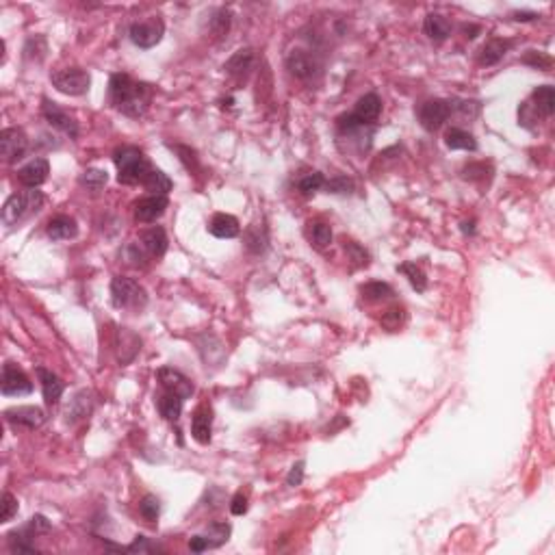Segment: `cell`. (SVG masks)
<instances>
[{
	"label": "cell",
	"instance_id": "obj_21",
	"mask_svg": "<svg viewBox=\"0 0 555 555\" xmlns=\"http://www.w3.org/2000/svg\"><path fill=\"white\" fill-rule=\"evenodd\" d=\"M254 61H256L254 50L252 48H241V50H237L230 56V59L226 61L224 69H226L228 74H232V76H246L250 69H252Z\"/></svg>",
	"mask_w": 555,
	"mask_h": 555
},
{
	"label": "cell",
	"instance_id": "obj_46",
	"mask_svg": "<svg viewBox=\"0 0 555 555\" xmlns=\"http://www.w3.org/2000/svg\"><path fill=\"white\" fill-rule=\"evenodd\" d=\"M189 549H191V551H195V553H202V551H206V549H208V543H206L204 534H200V536H193V538L189 540Z\"/></svg>",
	"mask_w": 555,
	"mask_h": 555
},
{
	"label": "cell",
	"instance_id": "obj_22",
	"mask_svg": "<svg viewBox=\"0 0 555 555\" xmlns=\"http://www.w3.org/2000/svg\"><path fill=\"white\" fill-rule=\"evenodd\" d=\"M78 235V226L72 217L67 215H56L48 221V237L52 241H65L74 239Z\"/></svg>",
	"mask_w": 555,
	"mask_h": 555
},
{
	"label": "cell",
	"instance_id": "obj_42",
	"mask_svg": "<svg viewBox=\"0 0 555 555\" xmlns=\"http://www.w3.org/2000/svg\"><path fill=\"white\" fill-rule=\"evenodd\" d=\"M345 250H347V254L351 256V261H353L356 265H367V263H369V254H367V250L360 248L358 243H353V241L345 243Z\"/></svg>",
	"mask_w": 555,
	"mask_h": 555
},
{
	"label": "cell",
	"instance_id": "obj_6",
	"mask_svg": "<svg viewBox=\"0 0 555 555\" xmlns=\"http://www.w3.org/2000/svg\"><path fill=\"white\" fill-rule=\"evenodd\" d=\"M0 391L7 397H22L33 393V382L22 371L18 364L7 362L3 367V382H0Z\"/></svg>",
	"mask_w": 555,
	"mask_h": 555
},
{
	"label": "cell",
	"instance_id": "obj_37",
	"mask_svg": "<svg viewBox=\"0 0 555 555\" xmlns=\"http://www.w3.org/2000/svg\"><path fill=\"white\" fill-rule=\"evenodd\" d=\"M523 63L525 65H532V67H538V69H549L553 65V59L547 54V52H536V50H530L527 54L523 56Z\"/></svg>",
	"mask_w": 555,
	"mask_h": 555
},
{
	"label": "cell",
	"instance_id": "obj_16",
	"mask_svg": "<svg viewBox=\"0 0 555 555\" xmlns=\"http://www.w3.org/2000/svg\"><path fill=\"white\" fill-rule=\"evenodd\" d=\"M50 174V165L46 159H33L31 163H26L20 172H18V180L28 189H37L39 184H44L48 180Z\"/></svg>",
	"mask_w": 555,
	"mask_h": 555
},
{
	"label": "cell",
	"instance_id": "obj_7",
	"mask_svg": "<svg viewBox=\"0 0 555 555\" xmlns=\"http://www.w3.org/2000/svg\"><path fill=\"white\" fill-rule=\"evenodd\" d=\"M28 150V137L22 128H5L0 133V154L7 163H16Z\"/></svg>",
	"mask_w": 555,
	"mask_h": 555
},
{
	"label": "cell",
	"instance_id": "obj_30",
	"mask_svg": "<svg viewBox=\"0 0 555 555\" xmlns=\"http://www.w3.org/2000/svg\"><path fill=\"white\" fill-rule=\"evenodd\" d=\"M107 180H109V176H107L105 169L91 167V169H85V172L80 174V184L89 191H100L107 184Z\"/></svg>",
	"mask_w": 555,
	"mask_h": 555
},
{
	"label": "cell",
	"instance_id": "obj_45",
	"mask_svg": "<svg viewBox=\"0 0 555 555\" xmlns=\"http://www.w3.org/2000/svg\"><path fill=\"white\" fill-rule=\"evenodd\" d=\"M451 109H458L460 113H464V116H477V111H479V102H455L451 105Z\"/></svg>",
	"mask_w": 555,
	"mask_h": 555
},
{
	"label": "cell",
	"instance_id": "obj_1",
	"mask_svg": "<svg viewBox=\"0 0 555 555\" xmlns=\"http://www.w3.org/2000/svg\"><path fill=\"white\" fill-rule=\"evenodd\" d=\"M111 105L128 118H139L148 111L152 91L148 85L135 83L128 74H113L109 83Z\"/></svg>",
	"mask_w": 555,
	"mask_h": 555
},
{
	"label": "cell",
	"instance_id": "obj_39",
	"mask_svg": "<svg viewBox=\"0 0 555 555\" xmlns=\"http://www.w3.org/2000/svg\"><path fill=\"white\" fill-rule=\"evenodd\" d=\"M402 319H404V310L400 306H395V308L387 310V315L382 317V325L387 330H397L402 325Z\"/></svg>",
	"mask_w": 555,
	"mask_h": 555
},
{
	"label": "cell",
	"instance_id": "obj_44",
	"mask_svg": "<svg viewBox=\"0 0 555 555\" xmlns=\"http://www.w3.org/2000/svg\"><path fill=\"white\" fill-rule=\"evenodd\" d=\"M302 479H304V462H297V464H293L291 473L287 475V483L289 486H300Z\"/></svg>",
	"mask_w": 555,
	"mask_h": 555
},
{
	"label": "cell",
	"instance_id": "obj_4",
	"mask_svg": "<svg viewBox=\"0 0 555 555\" xmlns=\"http://www.w3.org/2000/svg\"><path fill=\"white\" fill-rule=\"evenodd\" d=\"M111 300L116 308H141L146 306L148 297L139 282H135L133 278L118 276L111 282Z\"/></svg>",
	"mask_w": 555,
	"mask_h": 555
},
{
	"label": "cell",
	"instance_id": "obj_35",
	"mask_svg": "<svg viewBox=\"0 0 555 555\" xmlns=\"http://www.w3.org/2000/svg\"><path fill=\"white\" fill-rule=\"evenodd\" d=\"M323 184H325L323 174H319V172H308V174H304L300 180H297V189H300L304 195H310V193L319 191V189L323 187Z\"/></svg>",
	"mask_w": 555,
	"mask_h": 555
},
{
	"label": "cell",
	"instance_id": "obj_12",
	"mask_svg": "<svg viewBox=\"0 0 555 555\" xmlns=\"http://www.w3.org/2000/svg\"><path fill=\"white\" fill-rule=\"evenodd\" d=\"M5 419L13 425H22V428L35 430L46 423V412L37 406H18V408H9L5 412Z\"/></svg>",
	"mask_w": 555,
	"mask_h": 555
},
{
	"label": "cell",
	"instance_id": "obj_31",
	"mask_svg": "<svg viewBox=\"0 0 555 555\" xmlns=\"http://www.w3.org/2000/svg\"><path fill=\"white\" fill-rule=\"evenodd\" d=\"M362 297L369 302H382V300H387V297L393 295V289L389 287V284H384V282H367L364 287L360 289Z\"/></svg>",
	"mask_w": 555,
	"mask_h": 555
},
{
	"label": "cell",
	"instance_id": "obj_20",
	"mask_svg": "<svg viewBox=\"0 0 555 555\" xmlns=\"http://www.w3.org/2000/svg\"><path fill=\"white\" fill-rule=\"evenodd\" d=\"M208 232L217 239H235L241 232V224L237 217L226 215V213H217L208 224Z\"/></svg>",
	"mask_w": 555,
	"mask_h": 555
},
{
	"label": "cell",
	"instance_id": "obj_40",
	"mask_svg": "<svg viewBox=\"0 0 555 555\" xmlns=\"http://www.w3.org/2000/svg\"><path fill=\"white\" fill-rule=\"evenodd\" d=\"M323 187L328 189L330 193H349V191H353V182L349 178H345V176H336L330 182H325Z\"/></svg>",
	"mask_w": 555,
	"mask_h": 555
},
{
	"label": "cell",
	"instance_id": "obj_15",
	"mask_svg": "<svg viewBox=\"0 0 555 555\" xmlns=\"http://www.w3.org/2000/svg\"><path fill=\"white\" fill-rule=\"evenodd\" d=\"M382 113V100L378 94H364L358 102H356V109L349 113V116L358 122L360 126L373 124Z\"/></svg>",
	"mask_w": 555,
	"mask_h": 555
},
{
	"label": "cell",
	"instance_id": "obj_28",
	"mask_svg": "<svg viewBox=\"0 0 555 555\" xmlns=\"http://www.w3.org/2000/svg\"><path fill=\"white\" fill-rule=\"evenodd\" d=\"M144 187L150 191V195H167L172 191V180L161 169H150L144 180Z\"/></svg>",
	"mask_w": 555,
	"mask_h": 555
},
{
	"label": "cell",
	"instance_id": "obj_47",
	"mask_svg": "<svg viewBox=\"0 0 555 555\" xmlns=\"http://www.w3.org/2000/svg\"><path fill=\"white\" fill-rule=\"evenodd\" d=\"M152 547L148 545V538L146 536H137L135 543L131 547H126V551H150Z\"/></svg>",
	"mask_w": 555,
	"mask_h": 555
},
{
	"label": "cell",
	"instance_id": "obj_23",
	"mask_svg": "<svg viewBox=\"0 0 555 555\" xmlns=\"http://www.w3.org/2000/svg\"><path fill=\"white\" fill-rule=\"evenodd\" d=\"M510 48H512V41L501 39V37H494V39H490L488 44L479 50V63L481 65H494V63H499L503 56L508 54Z\"/></svg>",
	"mask_w": 555,
	"mask_h": 555
},
{
	"label": "cell",
	"instance_id": "obj_33",
	"mask_svg": "<svg viewBox=\"0 0 555 555\" xmlns=\"http://www.w3.org/2000/svg\"><path fill=\"white\" fill-rule=\"evenodd\" d=\"M246 246L254 254H261L267 248V235H265V230H263L261 226L254 224V226L248 228V232H246Z\"/></svg>",
	"mask_w": 555,
	"mask_h": 555
},
{
	"label": "cell",
	"instance_id": "obj_5",
	"mask_svg": "<svg viewBox=\"0 0 555 555\" xmlns=\"http://www.w3.org/2000/svg\"><path fill=\"white\" fill-rule=\"evenodd\" d=\"M50 80L56 89L67 96H83L89 89L91 76L80 67H67V69H56L50 74Z\"/></svg>",
	"mask_w": 555,
	"mask_h": 555
},
{
	"label": "cell",
	"instance_id": "obj_11",
	"mask_svg": "<svg viewBox=\"0 0 555 555\" xmlns=\"http://www.w3.org/2000/svg\"><path fill=\"white\" fill-rule=\"evenodd\" d=\"M159 382H161V387L167 393H174V395L182 397V400H189V397L193 395V391H195L193 382L174 367H163L159 371Z\"/></svg>",
	"mask_w": 555,
	"mask_h": 555
},
{
	"label": "cell",
	"instance_id": "obj_18",
	"mask_svg": "<svg viewBox=\"0 0 555 555\" xmlns=\"http://www.w3.org/2000/svg\"><path fill=\"white\" fill-rule=\"evenodd\" d=\"M141 248L146 250L148 256H154V259H161V256L167 252V235L161 226L148 228V230L141 232Z\"/></svg>",
	"mask_w": 555,
	"mask_h": 555
},
{
	"label": "cell",
	"instance_id": "obj_27",
	"mask_svg": "<svg viewBox=\"0 0 555 555\" xmlns=\"http://www.w3.org/2000/svg\"><path fill=\"white\" fill-rule=\"evenodd\" d=\"M182 397L174 395V393H163L159 397V412L165 421H178L180 419V412H182Z\"/></svg>",
	"mask_w": 555,
	"mask_h": 555
},
{
	"label": "cell",
	"instance_id": "obj_32",
	"mask_svg": "<svg viewBox=\"0 0 555 555\" xmlns=\"http://www.w3.org/2000/svg\"><path fill=\"white\" fill-rule=\"evenodd\" d=\"M400 272L408 276L410 284H412V287H415L419 293H423L425 289H428V278H425L423 269L417 267V263H404V265H400Z\"/></svg>",
	"mask_w": 555,
	"mask_h": 555
},
{
	"label": "cell",
	"instance_id": "obj_10",
	"mask_svg": "<svg viewBox=\"0 0 555 555\" xmlns=\"http://www.w3.org/2000/svg\"><path fill=\"white\" fill-rule=\"evenodd\" d=\"M41 113H44V118L50 126L54 128H59L61 133L69 135L72 139L78 137V122L69 116L67 111H63L56 102H50V100H44V105H41Z\"/></svg>",
	"mask_w": 555,
	"mask_h": 555
},
{
	"label": "cell",
	"instance_id": "obj_48",
	"mask_svg": "<svg viewBox=\"0 0 555 555\" xmlns=\"http://www.w3.org/2000/svg\"><path fill=\"white\" fill-rule=\"evenodd\" d=\"M536 18H538V13H532V11H530V13H521V11L514 13V20H516V22H532V20H536Z\"/></svg>",
	"mask_w": 555,
	"mask_h": 555
},
{
	"label": "cell",
	"instance_id": "obj_36",
	"mask_svg": "<svg viewBox=\"0 0 555 555\" xmlns=\"http://www.w3.org/2000/svg\"><path fill=\"white\" fill-rule=\"evenodd\" d=\"M139 514L144 516L148 523H154L156 519H159V514H161V503H159V499H156L154 494H146L144 499L139 501Z\"/></svg>",
	"mask_w": 555,
	"mask_h": 555
},
{
	"label": "cell",
	"instance_id": "obj_9",
	"mask_svg": "<svg viewBox=\"0 0 555 555\" xmlns=\"http://www.w3.org/2000/svg\"><path fill=\"white\" fill-rule=\"evenodd\" d=\"M451 111L449 100H428L419 107V122L425 131H438L449 120Z\"/></svg>",
	"mask_w": 555,
	"mask_h": 555
},
{
	"label": "cell",
	"instance_id": "obj_38",
	"mask_svg": "<svg viewBox=\"0 0 555 555\" xmlns=\"http://www.w3.org/2000/svg\"><path fill=\"white\" fill-rule=\"evenodd\" d=\"M16 514H18V499L11 492H5L3 494V514H0V523H9Z\"/></svg>",
	"mask_w": 555,
	"mask_h": 555
},
{
	"label": "cell",
	"instance_id": "obj_34",
	"mask_svg": "<svg viewBox=\"0 0 555 555\" xmlns=\"http://www.w3.org/2000/svg\"><path fill=\"white\" fill-rule=\"evenodd\" d=\"M310 241L317 248H325L332 243V228L323 221H312L310 224Z\"/></svg>",
	"mask_w": 555,
	"mask_h": 555
},
{
	"label": "cell",
	"instance_id": "obj_2",
	"mask_svg": "<svg viewBox=\"0 0 555 555\" xmlns=\"http://www.w3.org/2000/svg\"><path fill=\"white\" fill-rule=\"evenodd\" d=\"M113 161H116L118 165V178L120 182L124 184H144L148 172H150V163L148 159L144 156V152H141L139 148H133V146H124L120 150H116V154H113Z\"/></svg>",
	"mask_w": 555,
	"mask_h": 555
},
{
	"label": "cell",
	"instance_id": "obj_49",
	"mask_svg": "<svg viewBox=\"0 0 555 555\" xmlns=\"http://www.w3.org/2000/svg\"><path fill=\"white\" fill-rule=\"evenodd\" d=\"M462 31L466 33V37H471V39H473V37H477L475 33H479V26H473V24H471V26H464Z\"/></svg>",
	"mask_w": 555,
	"mask_h": 555
},
{
	"label": "cell",
	"instance_id": "obj_26",
	"mask_svg": "<svg viewBox=\"0 0 555 555\" xmlns=\"http://www.w3.org/2000/svg\"><path fill=\"white\" fill-rule=\"evenodd\" d=\"M445 144L451 150H471V152L477 150L475 137L468 131H462V128H449L447 135H445Z\"/></svg>",
	"mask_w": 555,
	"mask_h": 555
},
{
	"label": "cell",
	"instance_id": "obj_29",
	"mask_svg": "<svg viewBox=\"0 0 555 555\" xmlns=\"http://www.w3.org/2000/svg\"><path fill=\"white\" fill-rule=\"evenodd\" d=\"M230 532L232 527L228 523H210L206 532H204V538L208 543V549H215V547H221L228 538H230Z\"/></svg>",
	"mask_w": 555,
	"mask_h": 555
},
{
	"label": "cell",
	"instance_id": "obj_3",
	"mask_svg": "<svg viewBox=\"0 0 555 555\" xmlns=\"http://www.w3.org/2000/svg\"><path fill=\"white\" fill-rule=\"evenodd\" d=\"M44 204V193L37 189H26L20 193H13L3 206V221L5 226H18L26 217L35 215V213Z\"/></svg>",
	"mask_w": 555,
	"mask_h": 555
},
{
	"label": "cell",
	"instance_id": "obj_24",
	"mask_svg": "<svg viewBox=\"0 0 555 555\" xmlns=\"http://www.w3.org/2000/svg\"><path fill=\"white\" fill-rule=\"evenodd\" d=\"M536 113H540V116H553V111H555V89L551 87V85H540V87L534 89L532 94V102H530Z\"/></svg>",
	"mask_w": 555,
	"mask_h": 555
},
{
	"label": "cell",
	"instance_id": "obj_14",
	"mask_svg": "<svg viewBox=\"0 0 555 555\" xmlns=\"http://www.w3.org/2000/svg\"><path fill=\"white\" fill-rule=\"evenodd\" d=\"M167 204V195H146L135 204V217L141 224L156 221L165 213Z\"/></svg>",
	"mask_w": 555,
	"mask_h": 555
},
{
	"label": "cell",
	"instance_id": "obj_8",
	"mask_svg": "<svg viewBox=\"0 0 555 555\" xmlns=\"http://www.w3.org/2000/svg\"><path fill=\"white\" fill-rule=\"evenodd\" d=\"M128 33H131V41H133L135 46H139V48H152V46H156L163 39L165 24L159 18L148 20V22H135Z\"/></svg>",
	"mask_w": 555,
	"mask_h": 555
},
{
	"label": "cell",
	"instance_id": "obj_41",
	"mask_svg": "<svg viewBox=\"0 0 555 555\" xmlns=\"http://www.w3.org/2000/svg\"><path fill=\"white\" fill-rule=\"evenodd\" d=\"M210 28H213V31H215L217 35L228 33V28H230V13H228L226 9L217 11V16L210 20Z\"/></svg>",
	"mask_w": 555,
	"mask_h": 555
},
{
	"label": "cell",
	"instance_id": "obj_17",
	"mask_svg": "<svg viewBox=\"0 0 555 555\" xmlns=\"http://www.w3.org/2000/svg\"><path fill=\"white\" fill-rule=\"evenodd\" d=\"M210 432H213V410L208 406H200L193 412L191 434L200 445H206L210 443Z\"/></svg>",
	"mask_w": 555,
	"mask_h": 555
},
{
	"label": "cell",
	"instance_id": "obj_19",
	"mask_svg": "<svg viewBox=\"0 0 555 555\" xmlns=\"http://www.w3.org/2000/svg\"><path fill=\"white\" fill-rule=\"evenodd\" d=\"M37 376H39V382H41V391H44V400L48 406L56 404L61 400V395H63V389H65V384L61 382L59 376H54L52 371H48V369L44 367H37Z\"/></svg>",
	"mask_w": 555,
	"mask_h": 555
},
{
	"label": "cell",
	"instance_id": "obj_25",
	"mask_svg": "<svg viewBox=\"0 0 555 555\" xmlns=\"http://www.w3.org/2000/svg\"><path fill=\"white\" fill-rule=\"evenodd\" d=\"M423 31L434 41H445L451 35V24L443 16H438V13H430L423 22Z\"/></svg>",
	"mask_w": 555,
	"mask_h": 555
},
{
	"label": "cell",
	"instance_id": "obj_50",
	"mask_svg": "<svg viewBox=\"0 0 555 555\" xmlns=\"http://www.w3.org/2000/svg\"><path fill=\"white\" fill-rule=\"evenodd\" d=\"M473 230H475V228H473V221H471V224H468V221H464V224H462V232L473 235Z\"/></svg>",
	"mask_w": 555,
	"mask_h": 555
},
{
	"label": "cell",
	"instance_id": "obj_43",
	"mask_svg": "<svg viewBox=\"0 0 555 555\" xmlns=\"http://www.w3.org/2000/svg\"><path fill=\"white\" fill-rule=\"evenodd\" d=\"M230 512L235 516H241V514H246L248 512V497L243 492H237L232 497V503H230Z\"/></svg>",
	"mask_w": 555,
	"mask_h": 555
},
{
	"label": "cell",
	"instance_id": "obj_13",
	"mask_svg": "<svg viewBox=\"0 0 555 555\" xmlns=\"http://www.w3.org/2000/svg\"><path fill=\"white\" fill-rule=\"evenodd\" d=\"M287 69L295 78L308 80V78H312L319 72V63H317V59L312 54H308L304 50H293L287 56Z\"/></svg>",
	"mask_w": 555,
	"mask_h": 555
}]
</instances>
